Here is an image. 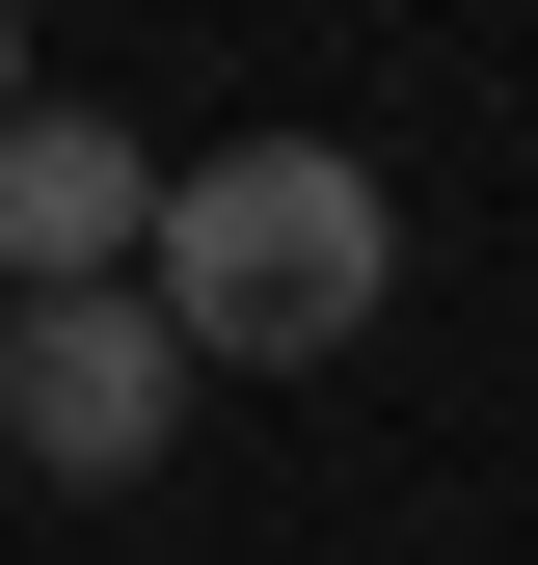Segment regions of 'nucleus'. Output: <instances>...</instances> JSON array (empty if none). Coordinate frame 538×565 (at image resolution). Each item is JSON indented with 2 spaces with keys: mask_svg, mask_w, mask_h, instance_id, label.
Segmentation results:
<instances>
[{
  "mask_svg": "<svg viewBox=\"0 0 538 565\" xmlns=\"http://www.w3.org/2000/svg\"><path fill=\"white\" fill-rule=\"evenodd\" d=\"M216 377H323L377 297H404V216L377 162H323V135H243V162H162V269H134Z\"/></svg>",
  "mask_w": 538,
  "mask_h": 565,
  "instance_id": "f257e3e1",
  "label": "nucleus"
},
{
  "mask_svg": "<svg viewBox=\"0 0 538 565\" xmlns=\"http://www.w3.org/2000/svg\"><path fill=\"white\" fill-rule=\"evenodd\" d=\"M189 377H216V350L162 297H0V458H54V484H134L189 431Z\"/></svg>",
  "mask_w": 538,
  "mask_h": 565,
  "instance_id": "f03ea898",
  "label": "nucleus"
},
{
  "mask_svg": "<svg viewBox=\"0 0 538 565\" xmlns=\"http://www.w3.org/2000/svg\"><path fill=\"white\" fill-rule=\"evenodd\" d=\"M134 269H162V162L108 108H28L0 135V297H134Z\"/></svg>",
  "mask_w": 538,
  "mask_h": 565,
  "instance_id": "7ed1b4c3",
  "label": "nucleus"
},
{
  "mask_svg": "<svg viewBox=\"0 0 538 565\" xmlns=\"http://www.w3.org/2000/svg\"><path fill=\"white\" fill-rule=\"evenodd\" d=\"M0 135H28V28H0Z\"/></svg>",
  "mask_w": 538,
  "mask_h": 565,
  "instance_id": "20e7f679",
  "label": "nucleus"
}]
</instances>
